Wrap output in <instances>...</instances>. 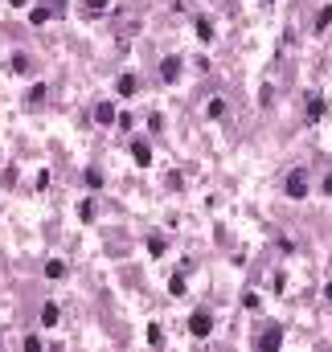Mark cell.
Wrapping results in <instances>:
<instances>
[{
  "label": "cell",
  "instance_id": "1",
  "mask_svg": "<svg viewBox=\"0 0 332 352\" xmlns=\"http://www.w3.org/2000/svg\"><path fill=\"white\" fill-rule=\"evenodd\" d=\"M189 328H193V336H209V328H214V319H209L205 311H197V315L189 319Z\"/></svg>",
  "mask_w": 332,
  "mask_h": 352
},
{
  "label": "cell",
  "instance_id": "2",
  "mask_svg": "<svg viewBox=\"0 0 332 352\" xmlns=\"http://www.w3.org/2000/svg\"><path fill=\"white\" fill-rule=\"evenodd\" d=\"M287 193H291V197H304V193H308L304 172H291V176H287Z\"/></svg>",
  "mask_w": 332,
  "mask_h": 352
},
{
  "label": "cell",
  "instance_id": "3",
  "mask_svg": "<svg viewBox=\"0 0 332 352\" xmlns=\"http://www.w3.org/2000/svg\"><path fill=\"white\" fill-rule=\"evenodd\" d=\"M324 111H328V103H324V99H312V103H308V119H312V123H316Z\"/></svg>",
  "mask_w": 332,
  "mask_h": 352
},
{
  "label": "cell",
  "instance_id": "4",
  "mask_svg": "<svg viewBox=\"0 0 332 352\" xmlns=\"http://www.w3.org/2000/svg\"><path fill=\"white\" fill-rule=\"evenodd\" d=\"M119 94H136V74H123V78H119Z\"/></svg>",
  "mask_w": 332,
  "mask_h": 352
},
{
  "label": "cell",
  "instance_id": "5",
  "mask_svg": "<svg viewBox=\"0 0 332 352\" xmlns=\"http://www.w3.org/2000/svg\"><path fill=\"white\" fill-rule=\"evenodd\" d=\"M176 74H180V61H176V57H168V61H164V78H168V82H172V78H176Z\"/></svg>",
  "mask_w": 332,
  "mask_h": 352
},
{
  "label": "cell",
  "instance_id": "6",
  "mask_svg": "<svg viewBox=\"0 0 332 352\" xmlns=\"http://www.w3.org/2000/svg\"><path fill=\"white\" fill-rule=\"evenodd\" d=\"M41 324H57V303H45V311H41Z\"/></svg>",
  "mask_w": 332,
  "mask_h": 352
},
{
  "label": "cell",
  "instance_id": "7",
  "mask_svg": "<svg viewBox=\"0 0 332 352\" xmlns=\"http://www.w3.org/2000/svg\"><path fill=\"white\" fill-rule=\"evenodd\" d=\"M279 340H283L279 332H267V336H262V348H279Z\"/></svg>",
  "mask_w": 332,
  "mask_h": 352
},
{
  "label": "cell",
  "instance_id": "8",
  "mask_svg": "<svg viewBox=\"0 0 332 352\" xmlns=\"http://www.w3.org/2000/svg\"><path fill=\"white\" fill-rule=\"evenodd\" d=\"M148 160H152V156H148V148H144V144H136V164H148Z\"/></svg>",
  "mask_w": 332,
  "mask_h": 352
},
{
  "label": "cell",
  "instance_id": "9",
  "mask_svg": "<svg viewBox=\"0 0 332 352\" xmlns=\"http://www.w3.org/2000/svg\"><path fill=\"white\" fill-rule=\"evenodd\" d=\"M209 115H214V119H218V115H226V103H222V99H214V103H209Z\"/></svg>",
  "mask_w": 332,
  "mask_h": 352
},
{
  "label": "cell",
  "instance_id": "10",
  "mask_svg": "<svg viewBox=\"0 0 332 352\" xmlns=\"http://www.w3.org/2000/svg\"><path fill=\"white\" fill-rule=\"evenodd\" d=\"M45 274H49V278H57V274H66V266H62V262H49V266H45Z\"/></svg>",
  "mask_w": 332,
  "mask_h": 352
},
{
  "label": "cell",
  "instance_id": "11",
  "mask_svg": "<svg viewBox=\"0 0 332 352\" xmlns=\"http://www.w3.org/2000/svg\"><path fill=\"white\" fill-rule=\"evenodd\" d=\"M316 25L324 29V25H332V9H320V17H316Z\"/></svg>",
  "mask_w": 332,
  "mask_h": 352
},
{
  "label": "cell",
  "instance_id": "12",
  "mask_svg": "<svg viewBox=\"0 0 332 352\" xmlns=\"http://www.w3.org/2000/svg\"><path fill=\"white\" fill-rule=\"evenodd\" d=\"M324 193H332V172H328V176H324Z\"/></svg>",
  "mask_w": 332,
  "mask_h": 352
},
{
  "label": "cell",
  "instance_id": "13",
  "mask_svg": "<svg viewBox=\"0 0 332 352\" xmlns=\"http://www.w3.org/2000/svg\"><path fill=\"white\" fill-rule=\"evenodd\" d=\"M86 5H90V9H103V5H107V0H86Z\"/></svg>",
  "mask_w": 332,
  "mask_h": 352
},
{
  "label": "cell",
  "instance_id": "14",
  "mask_svg": "<svg viewBox=\"0 0 332 352\" xmlns=\"http://www.w3.org/2000/svg\"><path fill=\"white\" fill-rule=\"evenodd\" d=\"M13 5H17V9H21V5H25V0H13Z\"/></svg>",
  "mask_w": 332,
  "mask_h": 352
},
{
  "label": "cell",
  "instance_id": "15",
  "mask_svg": "<svg viewBox=\"0 0 332 352\" xmlns=\"http://www.w3.org/2000/svg\"><path fill=\"white\" fill-rule=\"evenodd\" d=\"M328 299H332V283H328Z\"/></svg>",
  "mask_w": 332,
  "mask_h": 352
}]
</instances>
